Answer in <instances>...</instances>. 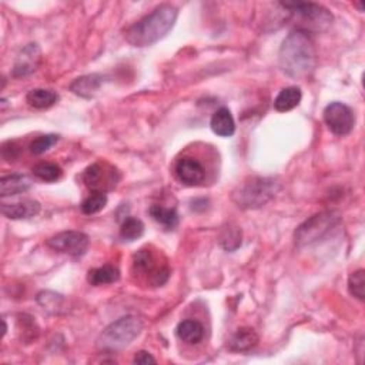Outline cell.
Masks as SVG:
<instances>
[{
  "mask_svg": "<svg viewBox=\"0 0 365 365\" xmlns=\"http://www.w3.org/2000/svg\"><path fill=\"white\" fill-rule=\"evenodd\" d=\"M280 67L293 79H307L317 66V51L311 36L293 30L281 43L279 53Z\"/></svg>",
  "mask_w": 365,
  "mask_h": 365,
  "instance_id": "1",
  "label": "cell"
},
{
  "mask_svg": "<svg viewBox=\"0 0 365 365\" xmlns=\"http://www.w3.org/2000/svg\"><path fill=\"white\" fill-rule=\"evenodd\" d=\"M178 17V10L173 5H160L150 14L124 30V39L134 47H149L160 42L172 32Z\"/></svg>",
  "mask_w": 365,
  "mask_h": 365,
  "instance_id": "2",
  "label": "cell"
},
{
  "mask_svg": "<svg viewBox=\"0 0 365 365\" xmlns=\"http://www.w3.org/2000/svg\"><path fill=\"white\" fill-rule=\"evenodd\" d=\"M281 190V182L276 177L252 176L240 182L231 193L237 207L254 210L266 206Z\"/></svg>",
  "mask_w": 365,
  "mask_h": 365,
  "instance_id": "3",
  "label": "cell"
},
{
  "mask_svg": "<svg viewBox=\"0 0 365 365\" xmlns=\"http://www.w3.org/2000/svg\"><path fill=\"white\" fill-rule=\"evenodd\" d=\"M281 8L293 17L297 30L307 34L321 33L330 29L334 22L333 13L324 6L313 2H281Z\"/></svg>",
  "mask_w": 365,
  "mask_h": 365,
  "instance_id": "4",
  "label": "cell"
},
{
  "mask_svg": "<svg viewBox=\"0 0 365 365\" xmlns=\"http://www.w3.org/2000/svg\"><path fill=\"white\" fill-rule=\"evenodd\" d=\"M143 331V321L134 316H126L107 325L97 337L96 345L100 351L116 353L129 346Z\"/></svg>",
  "mask_w": 365,
  "mask_h": 365,
  "instance_id": "5",
  "label": "cell"
},
{
  "mask_svg": "<svg viewBox=\"0 0 365 365\" xmlns=\"http://www.w3.org/2000/svg\"><path fill=\"white\" fill-rule=\"evenodd\" d=\"M341 222V217L335 211H322L314 214L305 220L294 233L296 246L298 248L309 247L324 240Z\"/></svg>",
  "mask_w": 365,
  "mask_h": 365,
  "instance_id": "6",
  "label": "cell"
},
{
  "mask_svg": "<svg viewBox=\"0 0 365 365\" xmlns=\"http://www.w3.org/2000/svg\"><path fill=\"white\" fill-rule=\"evenodd\" d=\"M133 274L143 277L153 287H161L170 279V268L160 261L156 251L145 247L133 255Z\"/></svg>",
  "mask_w": 365,
  "mask_h": 365,
  "instance_id": "7",
  "label": "cell"
},
{
  "mask_svg": "<svg viewBox=\"0 0 365 365\" xmlns=\"http://www.w3.org/2000/svg\"><path fill=\"white\" fill-rule=\"evenodd\" d=\"M324 123L328 130L338 137L349 136L355 126V115L350 106L341 102H333L324 108Z\"/></svg>",
  "mask_w": 365,
  "mask_h": 365,
  "instance_id": "8",
  "label": "cell"
},
{
  "mask_svg": "<svg viewBox=\"0 0 365 365\" xmlns=\"http://www.w3.org/2000/svg\"><path fill=\"white\" fill-rule=\"evenodd\" d=\"M82 180L90 191L107 193L117 186L120 174L116 169L107 166L106 163H95L84 170Z\"/></svg>",
  "mask_w": 365,
  "mask_h": 365,
  "instance_id": "9",
  "label": "cell"
},
{
  "mask_svg": "<svg viewBox=\"0 0 365 365\" xmlns=\"http://www.w3.org/2000/svg\"><path fill=\"white\" fill-rule=\"evenodd\" d=\"M89 235L82 231H62L47 240V247L51 250L80 257L89 248Z\"/></svg>",
  "mask_w": 365,
  "mask_h": 365,
  "instance_id": "10",
  "label": "cell"
},
{
  "mask_svg": "<svg viewBox=\"0 0 365 365\" xmlns=\"http://www.w3.org/2000/svg\"><path fill=\"white\" fill-rule=\"evenodd\" d=\"M42 62V50L38 43H29L26 45L19 54H17L16 62L13 64L12 76L19 79L30 76L32 73L39 69Z\"/></svg>",
  "mask_w": 365,
  "mask_h": 365,
  "instance_id": "11",
  "label": "cell"
},
{
  "mask_svg": "<svg viewBox=\"0 0 365 365\" xmlns=\"http://www.w3.org/2000/svg\"><path fill=\"white\" fill-rule=\"evenodd\" d=\"M174 174L180 182L190 187L202 185L206 177L203 164L193 157H182L176 163Z\"/></svg>",
  "mask_w": 365,
  "mask_h": 365,
  "instance_id": "12",
  "label": "cell"
},
{
  "mask_svg": "<svg viewBox=\"0 0 365 365\" xmlns=\"http://www.w3.org/2000/svg\"><path fill=\"white\" fill-rule=\"evenodd\" d=\"M106 76L99 75V73L82 76L70 84V91L83 99H93L99 93V90L106 82Z\"/></svg>",
  "mask_w": 365,
  "mask_h": 365,
  "instance_id": "13",
  "label": "cell"
},
{
  "mask_svg": "<svg viewBox=\"0 0 365 365\" xmlns=\"http://www.w3.org/2000/svg\"><path fill=\"white\" fill-rule=\"evenodd\" d=\"M40 203L36 200H23L19 203L2 204V214L10 220H26L40 213Z\"/></svg>",
  "mask_w": 365,
  "mask_h": 365,
  "instance_id": "14",
  "label": "cell"
},
{
  "mask_svg": "<svg viewBox=\"0 0 365 365\" xmlns=\"http://www.w3.org/2000/svg\"><path fill=\"white\" fill-rule=\"evenodd\" d=\"M259 344V335L255 334L252 328L243 327L239 328L227 341L228 350L233 353H246L252 350Z\"/></svg>",
  "mask_w": 365,
  "mask_h": 365,
  "instance_id": "15",
  "label": "cell"
},
{
  "mask_svg": "<svg viewBox=\"0 0 365 365\" xmlns=\"http://www.w3.org/2000/svg\"><path fill=\"white\" fill-rule=\"evenodd\" d=\"M210 127L214 134L220 137H231L235 133V121L227 107H222L213 115Z\"/></svg>",
  "mask_w": 365,
  "mask_h": 365,
  "instance_id": "16",
  "label": "cell"
},
{
  "mask_svg": "<svg viewBox=\"0 0 365 365\" xmlns=\"http://www.w3.org/2000/svg\"><path fill=\"white\" fill-rule=\"evenodd\" d=\"M32 178L26 174H12L0 180V196L9 197L26 193L32 187Z\"/></svg>",
  "mask_w": 365,
  "mask_h": 365,
  "instance_id": "17",
  "label": "cell"
},
{
  "mask_svg": "<svg viewBox=\"0 0 365 365\" xmlns=\"http://www.w3.org/2000/svg\"><path fill=\"white\" fill-rule=\"evenodd\" d=\"M177 337L186 344H198L204 337V327L197 320H182L176 328Z\"/></svg>",
  "mask_w": 365,
  "mask_h": 365,
  "instance_id": "18",
  "label": "cell"
},
{
  "mask_svg": "<svg viewBox=\"0 0 365 365\" xmlns=\"http://www.w3.org/2000/svg\"><path fill=\"white\" fill-rule=\"evenodd\" d=\"M119 280H120V271L117 267H115L112 264H106V266H102L97 268H91L87 272V281L95 287L113 284Z\"/></svg>",
  "mask_w": 365,
  "mask_h": 365,
  "instance_id": "19",
  "label": "cell"
},
{
  "mask_svg": "<svg viewBox=\"0 0 365 365\" xmlns=\"http://www.w3.org/2000/svg\"><path fill=\"white\" fill-rule=\"evenodd\" d=\"M301 99H303V93H301L300 87L297 86L285 87L280 91L276 100H274V108H276V110L280 113L290 112L300 104Z\"/></svg>",
  "mask_w": 365,
  "mask_h": 365,
  "instance_id": "20",
  "label": "cell"
},
{
  "mask_svg": "<svg viewBox=\"0 0 365 365\" xmlns=\"http://www.w3.org/2000/svg\"><path fill=\"white\" fill-rule=\"evenodd\" d=\"M58 100H59V95L56 93V91L49 90V89H33L26 96L27 104L30 107L39 108V110H45V108L51 107L53 104L58 103Z\"/></svg>",
  "mask_w": 365,
  "mask_h": 365,
  "instance_id": "21",
  "label": "cell"
},
{
  "mask_svg": "<svg viewBox=\"0 0 365 365\" xmlns=\"http://www.w3.org/2000/svg\"><path fill=\"white\" fill-rule=\"evenodd\" d=\"M149 214L154 222L161 224L166 230H174L180 222V217L176 209H167L160 204H153L149 209Z\"/></svg>",
  "mask_w": 365,
  "mask_h": 365,
  "instance_id": "22",
  "label": "cell"
},
{
  "mask_svg": "<svg viewBox=\"0 0 365 365\" xmlns=\"http://www.w3.org/2000/svg\"><path fill=\"white\" fill-rule=\"evenodd\" d=\"M144 234V223L140 218L127 217L121 223L120 237L124 242H136Z\"/></svg>",
  "mask_w": 365,
  "mask_h": 365,
  "instance_id": "23",
  "label": "cell"
},
{
  "mask_svg": "<svg viewBox=\"0 0 365 365\" xmlns=\"http://www.w3.org/2000/svg\"><path fill=\"white\" fill-rule=\"evenodd\" d=\"M33 174L38 177L39 180H42V181L54 182V181H58L62 177L63 172L58 166V164L43 161V163L36 164V166L33 167Z\"/></svg>",
  "mask_w": 365,
  "mask_h": 365,
  "instance_id": "24",
  "label": "cell"
},
{
  "mask_svg": "<svg viewBox=\"0 0 365 365\" xmlns=\"http://www.w3.org/2000/svg\"><path fill=\"white\" fill-rule=\"evenodd\" d=\"M38 303L43 307V309L53 314L60 313V309L64 307V297L56 293H51V291H42L38 296Z\"/></svg>",
  "mask_w": 365,
  "mask_h": 365,
  "instance_id": "25",
  "label": "cell"
},
{
  "mask_svg": "<svg viewBox=\"0 0 365 365\" xmlns=\"http://www.w3.org/2000/svg\"><path fill=\"white\" fill-rule=\"evenodd\" d=\"M220 244L228 252H233L242 246V230H240V227H237V226L226 227L220 235Z\"/></svg>",
  "mask_w": 365,
  "mask_h": 365,
  "instance_id": "26",
  "label": "cell"
},
{
  "mask_svg": "<svg viewBox=\"0 0 365 365\" xmlns=\"http://www.w3.org/2000/svg\"><path fill=\"white\" fill-rule=\"evenodd\" d=\"M107 204V194L100 193V191H91V194L84 198V202L82 203V211L87 215L100 213Z\"/></svg>",
  "mask_w": 365,
  "mask_h": 365,
  "instance_id": "27",
  "label": "cell"
},
{
  "mask_svg": "<svg viewBox=\"0 0 365 365\" xmlns=\"http://www.w3.org/2000/svg\"><path fill=\"white\" fill-rule=\"evenodd\" d=\"M349 291L354 298L360 301L365 300V271L364 270H357L350 274Z\"/></svg>",
  "mask_w": 365,
  "mask_h": 365,
  "instance_id": "28",
  "label": "cell"
},
{
  "mask_svg": "<svg viewBox=\"0 0 365 365\" xmlns=\"http://www.w3.org/2000/svg\"><path fill=\"white\" fill-rule=\"evenodd\" d=\"M59 136L58 134H45V136H40L36 140H33L30 143V153L34 154V156H40L43 153H46L47 150H50L54 144H56L59 141Z\"/></svg>",
  "mask_w": 365,
  "mask_h": 365,
  "instance_id": "29",
  "label": "cell"
},
{
  "mask_svg": "<svg viewBox=\"0 0 365 365\" xmlns=\"http://www.w3.org/2000/svg\"><path fill=\"white\" fill-rule=\"evenodd\" d=\"M2 154H3V158L8 160V161H14L17 157H19L21 154V149L17 148L16 143L13 141H9V143H5L3 148H2Z\"/></svg>",
  "mask_w": 365,
  "mask_h": 365,
  "instance_id": "30",
  "label": "cell"
},
{
  "mask_svg": "<svg viewBox=\"0 0 365 365\" xmlns=\"http://www.w3.org/2000/svg\"><path fill=\"white\" fill-rule=\"evenodd\" d=\"M134 364H140V365H148V364H156V360L153 358V355L148 351H139L134 358H133Z\"/></svg>",
  "mask_w": 365,
  "mask_h": 365,
  "instance_id": "31",
  "label": "cell"
}]
</instances>
